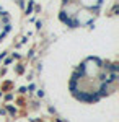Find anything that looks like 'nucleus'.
Returning <instances> with one entry per match:
<instances>
[{
  "label": "nucleus",
  "instance_id": "nucleus-2",
  "mask_svg": "<svg viewBox=\"0 0 119 122\" xmlns=\"http://www.w3.org/2000/svg\"><path fill=\"white\" fill-rule=\"evenodd\" d=\"M55 3V18L69 29L93 26L109 7H116V0H52Z\"/></svg>",
  "mask_w": 119,
  "mask_h": 122
},
{
  "label": "nucleus",
  "instance_id": "nucleus-1",
  "mask_svg": "<svg viewBox=\"0 0 119 122\" xmlns=\"http://www.w3.org/2000/svg\"><path fill=\"white\" fill-rule=\"evenodd\" d=\"M118 81V64L104 62L98 57H90L75 67L69 83L75 99L83 103H96L108 96L111 85Z\"/></svg>",
  "mask_w": 119,
  "mask_h": 122
},
{
  "label": "nucleus",
  "instance_id": "nucleus-3",
  "mask_svg": "<svg viewBox=\"0 0 119 122\" xmlns=\"http://www.w3.org/2000/svg\"><path fill=\"white\" fill-rule=\"evenodd\" d=\"M16 5H20V2L16 0H0V44L13 31V23H15L13 7Z\"/></svg>",
  "mask_w": 119,
  "mask_h": 122
}]
</instances>
